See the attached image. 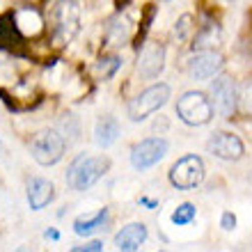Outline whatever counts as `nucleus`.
Masks as SVG:
<instances>
[{
	"instance_id": "obj_2",
	"label": "nucleus",
	"mask_w": 252,
	"mask_h": 252,
	"mask_svg": "<svg viewBox=\"0 0 252 252\" xmlns=\"http://www.w3.org/2000/svg\"><path fill=\"white\" fill-rule=\"evenodd\" d=\"M66 149V140L58 128H44L32 138L30 142V154L32 158L44 167H51L60 163Z\"/></svg>"
},
{
	"instance_id": "obj_12",
	"label": "nucleus",
	"mask_w": 252,
	"mask_h": 252,
	"mask_svg": "<svg viewBox=\"0 0 252 252\" xmlns=\"http://www.w3.org/2000/svg\"><path fill=\"white\" fill-rule=\"evenodd\" d=\"M55 197V188L48 179H41V177H32L28 181V204L32 211H41L46 209Z\"/></svg>"
},
{
	"instance_id": "obj_25",
	"label": "nucleus",
	"mask_w": 252,
	"mask_h": 252,
	"mask_svg": "<svg viewBox=\"0 0 252 252\" xmlns=\"http://www.w3.org/2000/svg\"><path fill=\"white\" fill-rule=\"evenodd\" d=\"M140 204H142V206H149V209H154V206H158V202H154V199H147V197H140Z\"/></svg>"
},
{
	"instance_id": "obj_3",
	"label": "nucleus",
	"mask_w": 252,
	"mask_h": 252,
	"mask_svg": "<svg viewBox=\"0 0 252 252\" xmlns=\"http://www.w3.org/2000/svg\"><path fill=\"white\" fill-rule=\"evenodd\" d=\"M213 103L204 92H184L177 99V117L188 126H204L213 120Z\"/></svg>"
},
{
	"instance_id": "obj_7",
	"label": "nucleus",
	"mask_w": 252,
	"mask_h": 252,
	"mask_svg": "<svg viewBox=\"0 0 252 252\" xmlns=\"http://www.w3.org/2000/svg\"><path fill=\"white\" fill-rule=\"evenodd\" d=\"M209 96H211L213 108L222 117H232L239 108V87L227 76H220V78L213 80L211 87H209Z\"/></svg>"
},
{
	"instance_id": "obj_22",
	"label": "nucleus",
	"mask_w": 252,
	"mask_h": 252,
	"mask_svg": "<svg viewBox=\"0 0 252 252\" xmlns=\"http://www.w3.org/2000/svg\"><path fill=\"white\" fill-rule=\"evenodd\" d=\"M220 227H222L225 232L236 229V216H234L232 211H225V213H222V218H220Z\"/></svg>"
},
{
	"instance_id": "obj_8",
	"label": "nucleus",
	"mask_w": 252,
	"mask_h": 252,
	"mask_svg": "<svg viewBox=\"0 0 252 252\" xmlns=\"http://www.w3.org/2000/svg\"><path fill=\"white\" fill-rule=\"evenodd\" d=\"M167 140L165 138H145L131 149V165L135 170H147L165 158L167 154Z\"/></svg>"
},
{
	"instance_id": "obj_21",
	"label": "nucleus",
	"mask_w": 252,
	"mask_h": 252,
	"mask_svg": "<svg viewBox=\"0 0 252 252\" xmlns=\"http://www.w3.org/2000/svg\"><path fill=\"white\" fill-rule=\"evenodd\" d=\"M192 30V16L190 14H184L179 21H177V26H174V37L177 39H186L188 34Z\"/></svg>"
},
{
	"instance_id": "obj_13",
	"label": "nucleus",
	"mask_w": 252,
	"mask_h": 252,
	"mask_svg": "<svg viewBox=\"0 0 252 252\" xmlns=\"http://www.w3.org/2000/svg\"><path fill=\"white\" fill-rule=\"evenodd\" d=\"M147 241V225L145 222H128L115 234V248L122 252H133L138 250Z\"/></svg>"
},
{
	"instance_id": "obj_17",
	"label": "nucleus",
	"mask_w": 252,
	"mask_h": 252,
	"mask_svg": "<svg viewBox=\"0 0 252 252\" xmlns=\"http://www.w3.org/2000/svg\"><path fill=\"white\" fill-rule=\"evenodd\" d=\"M120 66H122V58H117V55H103L99 62H94L92 73L96 80H108L117 73Z\"/></svg>"
},
{
	"instance_id": "obj_20",
	"label": "nucleus",
	"mask_w": 252,
	"mask_h": 252,
	"mask_svg": "<svg viewBox=\"0 0 252 252\" xmlns=\"http://www.w3.org/2000/svg\"><path fill=\"white\" fill-rule=\"evenodd\" d=\"M239 106L243 110V115L252 117V80H248L243 85V90L239 92Z\"/></svg>"
},
{
	"instance_id": "obj_11",
	"label": "nucleus",
	"mask_w": 252,
	"mask_h": 252,
	"mask_svg": "<svg viewBox=\"0 0 252 252\" xmlns=\"http://www.w3.org/2000/svg\"><path fill=\"white\" fill-rule=\"evenodd\" d=\"M165 66V46L163 44H147L140 53L138 71L142 78H156Z\"/></svg>"
},
{
	"instance_id": "obj_15",
	"label": "nucleus",
	"mask_w": 252,
	"mask_h": 252,
	"mask_svg": "<svg viewBox=\"0 0 252 252\" xmlns=\"http://www.w3.org/2000/svg\"><path fill=\"white\" fill-rule=\"evenodd\" d=\"M128 37H131V23H128V19L126 16H122V14H117V16H113V19L108 21V28H106V44L108 46H124L126 41H128Z\"/></svg>"
},
{
	"instance_id": "obj_4",
	"label": "nucleus",
	"mask_w": 252,
	"mask_h": 252,
	"mask_svg": "<svg viewBox=\"0 0 252 252\" xmlns=\"http://www.w3.org/2000/svg\"><path fill=\"white\" fill-rule=\"evenodd\" d=\"M170 99V85L165 83H156V85L147 87L142 92L135 96V99L128 101V108H126V113H128V120L131 122H145L149 115H154L156 110L167 103Z\"/></svg>"
},
{
	"instance_id": "obj_19",
	"label": "nucleus",
	"mask_w": 252,
	"mask_h": 252,
	"mask_svg": "<svg viewBox=\"0 0 252 252\" xmlns=\"http://www.w3.org/2000/svg\"><path fill=\"white\" fill-rule=\"evenodd\" d=\"M195 216H197V209H195V204H190V202H184V204H179L177 209H174L172 213V222L174 225H190L192 220H195Z\"/></svg>"
},
{
	"instance_id": "obj_16",
	"label": "nucleus",
	"mask_w": 252,
	"mask_h": 252,
	"mask_svg": "<svg viewBox=\"0 0 252 252\" xmlns=\"http://www.w3.org/2000/svg\"><path fill=\"white\" fill-rule=\"evenodd\" d=\"M108 220V209H101L96 213H87V216H80L73 222V232L78 236H90L92 232H96L99 227H103V222Z\"/></svg>"
},
{
	"instance_id": "obj_10",
	"label": "nucleus",
	"mask_w": 252,
	"mask_h": 252,
	"mask_svg": "<svg viewBox=\"0 0 252 252\" xmlns=\"http://www.w3.org/2000/svg\"><path fill=\"white\" fill-rule=\"evenodd\" d=\"M225 66V58L218 51H197L188 60V73L195 80H209Z\"/></svg>"
},
{
	"instance_id": "obj_18",
	"label": "nucleus",
	"mask_w": 252,
	"mask_h": 252,
	"mask_svg": "<svg viewBox=\"0 0 252 252\" xmlns=\"http://www.w3.org/2000/svg\"><path fill=\"white\" fill-rule=\"evenodd\" d=\"M218 41H220V28L216 26V23H206V26L202 28L197 34H195L192 51H195V48H197V51L209 48V46H213V44H218Z\"/></svg>"
},
{
	"instance_id": "obj_26",
	"label": "nucleus",
	"mask_w": 252,
	"mask_h": 252,
	"mask_svg": "<svg viewBox=\"0 0 252 252\" xmlns=\"http://www.w3.org/2000/svg\"><path fill=\"white\" fill-rule=\"evenodd\" d=\"M165 2H170V0H165Z\"/></svg>"
},
{
	"instance_id": "obj_1",
	"label": "nucleus",
	"mask_w": 252,
	"mask_h": 252,
	"mask_svg": "<svg viewBox=\"0 0 252 252\" xmlns=\"http://www.w3.org/2000/svg\"><path fill=\"white\" fill-rule=\"evenodd\" d=\"M110 160L106 156H87V154H78L76 158L66 167V186L71 190H87L92 188L96 181L108 172Z\"/></svg>"
},
{
	"instance_id": "obj_6",
	"label": "nucleus",
	"mask_w": 252,
	"mask_h": 252,
	"mask_svg": "<svg viewBox=\"0 0 252 252\" xmlns=\"http://www.w3.org/2000/svg\"><path fill=\"white\" fill-rule=\"evenodd\" d=\"M204 163L199 156L195 154H188L184 158H179L170 167V184L179 190H190V188H197L202 181H204Z\"/></svg>"
},
{
	"instance_id": "obj_23",
	"label": "nucleus",
	"mask_w": 252,
	"mask_h": 252,
	"mask_svg": "<svg viewBox=\"0 0 252 252\" xmlns=\"http://www.w3.org/2000/svg\"><path fill=\"white\" fill-rule=\"evenodd\" d=\"M73 252H101L103 250V241H90V243H85V246H73L71 248Z\"/></svg>"
},
{
	"instance_id": "obj_5",
	"label": "nucleus",
	"mask_w": 252,
	"mask_h": 252,
	"mask_svg": "<svg viewBox=\"0 0 252 252\" xmlns=\"http://www.w3.org/2000/svg\"><path fill=\"white\" fill-rule=\"evenodd\" d=\"M53 44L55 46H64L76 37L80 23V9L76 0H60L53 9Z\"/></svg>"
},
{
	"instance_id": "obj_14",
	"label": "nucleus",
	"mask_w": 252,
	"mask_h": 252,
	"mask_svg": "<svg viewBox=\"0 0 252 252\" xmlns=\"http://www.w3.org/2000/svg\"><path fill=\"white\" fill-rule=\"evenodd\" d=\"M120 135H122V126L113 115H103V117H99L96 126H94V142H96V147L106 149V147L115 145Z\"/></svg>"
},
{
	"instance_id": "obj_9",
	"label": "nucleus",
	"mask_w": 252,
	"mask_h": 252,
	"mask_svg": "<svg viewBox=\"0 0 252 252\" xmlns=\"http://www.w3.org/2000/svg\"><path fill=\"white\" fill-rule=\"evenodd\" d=\"M206 152L213 154L216 158H222V160H239L241 156L246 154V147H243V142H241L239 135L218 131L209 138V142H206Z\"/></svg>"
},
{
	"instance_id": "obj_24",
	"label": "nucleus",
	"mask_w": 252,
	"mask_h": 252,
	"mask_svg": "<svg viewBox=\"0 0 252 252\" xmlns=\"http://www.w3.org/2000/svg\"><path fill=\"white\" fill-rule=\"evenodd\" d=\"M44 239L58 241V239H60V232H58V229H46V232H44Z\"/></svg>"
}]
</instances>
